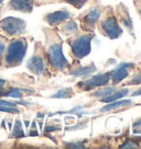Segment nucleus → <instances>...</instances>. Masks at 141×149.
Listing matches in <instances>:
<instances>
[{"instance_id": "18", "label": "nucleus", "mask_w": 141, "mask_h": 149, "mask_svg": "<svg viewBox=\"0 0 141 149\" xmlns=\"http://www.w3.org/2000/svg\"><path fill=\"white\" fill-rule=\"evenodd\" d=\"M77 31V24L74 21H70L63 26V32L65 34H72Z\"/></svg>"}, {"instance_id": "26", "label": "nucleus", "mask_w": 141, "mask_h": 149, "mask_svg": "<svg viewBox=\"0 0 141 149\" xmlns=\"http://www.w3.org/2000/svg\"><path fill=\"white\" fill-rule=\"evenodd\" d=\"M133 130H136L137 127H140V130H137V133L136 134H141V118H139V120H137L135 123H133Z\"/></svg>"}, {"instance_id": "14", "label": "nucleus", "mask_w": 141, "mask_h": 149, "mask_svg": "<svg viewBox=\"0 0 141 149\" xmlns=\"http://www.w3.org/2000/svg\"><path fill=\"white\" fill-rule=\"evenodd\" d=\"M96 70V67L94 65H90V66H86V67H80L78 69L73 70L70 74L75 77H80V76H86V74H90L92 72H94Z\"/></svg>"}, {"instance_id": "30", "label": "nucleus", "mask_w": 141, "mask_h": 149, "mask_svg": "<svg viewBox=\"0 0 141 149\" xmlns=\"http://www.w3.org/2000/svg\"><path fill=\"white\" fill-rule=\"evenodd\" d=\"M2 2H4V0H0V8H1V6H2Z\"/></svg>"}, {"instance_id": "9", "label": "nucleus", "mask_w": 141, "mask_h": 149, "mask_svg": "<svg viewBox=\"0 0 141 149\" xmlns=\"http://www.w3.org/2000/svg\"><path fill=\"white\" fill-rule=\"evenodd\" d=\"M70 12L67 11H57V12H54V13H50L47 15V21L49 22V24L51 25H54V24L61 23L63 21H65L70 18Z\"/></svg>"}, {"instance_id": "22", "label": "nucleus", "mask_w": 141, "mask_h": 149, "mask_svg": "<svg viewBox=\"0 0 141 149\" xmlns=\"http://www.w3.org/2000/svg\"><path fill=\"white\" fill-rule=\"evenodd\" d=\"M0 111L8 112V113H19V110L13 107H6V105H0Z\"/></svg>"}, {"instance_id": "15", "label": "nucleus", "mask_w": 141, "mask_h": 149, "mask_svg": "<svg viewBox=\"0 0 141 149\" xmlns=\"http://www.w3.org/2000/svg\"><path fill=\"white\" fill-rule=\"evenodd\" d=\"M72 97V90L70 88L62 89L60 91H57L55 94L52 95V98H60V99H68Z\"/></svg>"}, {"instance_id": "1", "label": "nucleus", "mask_w": 141, "mask_h": 149, "mask_svg": "<svg viewBox=\"0 0 141 149\" xmlns=\"http://www.w3.org/2000/svg\"><path fill=\"white\" fill-rule=\"evenodd\" d=\"M27 52V42L24 38H18L10 43L7 55H6V64L8 66H17L23 59Z\"/></svg>"}, {"instance_id": "16", "label": "nucleus", "mask_w": 141, "mask_h": 149, "mask_svg": "<svg viewBox=\"0 0 141 149\" xmlns=\"http://www.w3.org/2000/svg\"><path fill=\"white\" fill-rule=\"evenodd\" d=\"M119 14H120V17H121L122 22H123V24H125V26L128 28L129 31H131L132 30V21H131V19H130V17H129V14L127 13V11H120Z\"/></svg>"}, {"instance_id": "11", "label": "nucleus", "mask_w": 141, "mask_h": 149, "mask_svg": "<svg viewBox=\"0 0 141 149\" xmlns=\"http://www.w3.org/2000/svg\"><path fill=\"white\" fill-rule=\"evenodd\" d=\"M128 94V90L127 89H125V90H121V91H118V92H115L111 93V94H109V95H106V97H104L100 101L102 102H107V103H110V102H114V101H117L119 99L123 98V97H126Z\"/></svg>"}, {"instance_id": "24", "label": "nucleus", "mask_w": 141, "mask_h": 149, "mask_svg": "<svg viewBox=\"0 0 141 149\" xmlns=\"http://www.w3.org/2000/svg\"><path fill=\"white\" fill-rule=\"evenodd\" d=\"M141 84V74H136L131 79V81L129 82V84Z\"/></svg>"}, {"instance_id": "27", "label": "nucleus", "mask_w": 141, "mask_h": 149, "mask_svg": "<svg viewBox=\"0 0 141 149\" xmlns=\"http://www.w3.org/2000/svg\"><path fill=\"white\" fill-rule=\"evenodd\" d=\"M5 51V43L2 40H0V56L2 55V53Z\"/></svg>"}, {"instance_id": "3", "label": "nucleus", "mask_w": 141, "mask_h": 149, "mask_svg": "<svg viewBox=\"0 0 141 149\" xmlns=\"http://www.w3.org/2000/svg\"><path fill=\"white\" fill-rule=\"evenodd\" d=\"M49 61L57 70H63L66 66L68 65V63L66 61V58L63 55V51H62V45L61 44H55L52 45L49 49Z\"/></svg>"}, {"instance_id": "2", "label": "nucleus", "mask_w": 141, "mask_h": 149, "mask_svg": "<svg viewBox=\"0 0 141 149\" xmlns=\"http://www.w3.org/2000/svg\"><path fill=\"white\" fill-rule=\"evenodd\" d=\"M90 42H92L90 35H82L75 38L74 41H72L70 44L74 56L77 58H83L88 55L90 53Z\"/></svg>"}, {"instance_id": "20", "label": "nucleus", "mask_w": 141, "mask_h": 149, "mask_svg": "<svg viewBox=\"0 0 141 149\" xmlns=\"http://www.w3.org/2000/svg\"><path fill=\"white\" fill-rule=\"evenodd\" d=\"M5 95H7V97H10V98L19 99V98H21V97H22V93H21V91H20L19 89H11L8 93H5Z\"/></svg>"}, {"instance_id": "28", "label": "nucleus", "mask_w": 141, "mask_h": 149, "mask_svg": "<svg viewBox=\"0 0 141 149\" xmlns=\"http://www.w3.org/2000/svg\"><path fill=\"white\" fill-rule=\"evenodd\" d=\"M140 94H141V89H139L137 92L132 93V97H137V95H140Z\"/></svg>"}, {"instance_id": "23", "label": "nucleus", "mask_w": 141, "mask_h": 149, "mask_svg": "<svg viewBox=\"0 0 141 149\" xmlns=\"http://www.w3.org/2000/svg\"><path fill=\"white\" fill-rule=\"evenodd\" d=\"M17 104H18V102H10V101H7V100H0V105L17 107Z\"/></svg>"}, {"instance_id": "4", "label": "nucleus", "mask_w": 141, "mask_h": 149, "mask_svg": "<svg viewBox=\"0 0 141 149\" xmlns=\"http://www.w3.org/2000/svg\"><path fill=\"white\" fill-rule=\"evenodd\" d=\"M0 28L10 35H18L24 31L25 23L23 20L17 18H6L0 22Z\"/></svg>"}, {"instance_id": "7", "label": "nucleus", "mask_w": 141, "mask_h": 149, "mask_svg": "<svg viewBox=\"0 0 141 149\" xmlns=\"http://www.w3.org/2000/svg\"><path fill=\"white\" fill-rule=\"evenodd\" d=\"M133 67V64H120L110 72V78L114 84H118L126 79L129 74V68Z\"/></svg>"}, {"instance_id": "29", "label": "nucleus", "mask_w": 141, "mask_h": 149, "mask_svg": "<svg viewBox=\"0 0 141 149\" xmlns=\"http://www.w3.org/2000/svg\"><path fill=\"white\" fill-rule=\"evenodd\" d=\"M5 82H6V81H5V80H2V79H0V84H1V86H2V84H5Z\"/></svg>"}, {"instance_id": "5", "label": "nucleus", "mask_w": 141, "mask_h": 149, "mask_svg": "<svg viewBox=\"0 0 141 149\" xmlns=\"http://www.w3.org/2000/svg\"><path fill=\"white\" fill-rule=\"evenodd\" d=\"M102 28H103L105 34L113 40L118 38L122 33L121 28L119 26V24L114 17H109V18L105 19L102 23Z\"/></svg>"}, {"instance_id": "12", "label": "nucleus", "mask_w": 141, "mask_h": 149, "mask_svg": "<svg viewBox=\"0 0 141 149\" xmlns=\"http://www.w3.org/2000/svg\"><path fill=\"white\" fill-rule=\"evenodd\" d=\"M100 17V10L99 9H93L90 10L88 13L86 14V17L84 18V23H87L88 25H94L95 22L97 21Z\"/></svg>"}, {"instance_id": "6", "label": "nucleus", "mask_w": 141, "mask_h": 149, "mask_svg": "<svg viewBox=\"0 0 141 149\" xmlns=\"http://www.w3.org/2000/svg\"><path fill=\"white\" fill-rule=\"evenodd\" d=\"M109 80H110V74H99L92 77L90 79L78 84V87L83 90H90V89L95 88V87H100V86L107 84L109 82Z\"/></svg>"}, {"instance_id": "17", "label": "nucleus", "mask_w": 141, "mask_h": 149, "mask_svg": "<svg viewBox=\"0 0 141 149\" xmlns=\"http://www.w3.org/2000/svg\"><path fill=\"white\" fill-rule=\"evenodd\" d=\"M115 91H116V89L114 88V87H107V88L99 90L97 92H94L93 95H94V97H102V98H104V97H106V95H109V94L114 93Z\"/></svg>"}, {"instance_id": "13", "label": "nucleus", "mask_w": 141, "mask_h": 149, "mask_svg": "<svg viewBox=\"0 0 141 149\" xmlns=\"http://www.w3.org/2000/svg\"><path fill=\"white\" fill-rule=\"evenodd\" d=\"M131 101L130 100H120V101H114V102H110L108 105H106V107H104L100 109V111L102 112H106V111H110V110H114V109H117L119 107H125V105H128V104H130Z\"/></svg>"}, {"instance_id": "21", "label": "nucleus", "mask_w": 141, "mask_h": 149, "mask_svg": "<svg viewBox=\"0 0 141 149\" xmlns=\"http://www.w3.org/2000/svg\"><path fill=\"white\" fill-rule=\"evenodd\" d=\"M65 1L70 3V5H73L75 8H82L87 0H65Z\"/></svg>"}, {"instance_id": "31", "label": "nucleus", "mask_w": 141, "mask_h": 149, "mask_svg": "<svg viewBox=\"0 0 141 149\" xmlns=\"http://www.w3.org/2000/svg\"><path fill=\"white\" fill-rule=\"evenodd\" d=\"M0 90H1V84H0Z\"/></svg>"}, {"instance_id": "19", "label": "nucleus", "mask_w": 141, "mask_h": 149, "mask_svg": "<svg viewBox=\"0 0 141 149\" xmlns=\"http://www.w3.org/2000/svg\"><path fill=\"white\" fill-rule=\"evenodd\" d=\"M12 135L17 136V137H21V136L24 135L23 130H22V127H21V122L19 120L16 121V126H14V130L12 132Z\"/></svg>"}, {"instance_id": "25", "label": "nucleus", "mask_w": 141, "mask_h": 149, "mask_svg": "<svg viewBox=\"0 0 141 149\" xmlns=\"http://www.w3.org/2000/svg\"><path fill=\"white\" fill-rule=\"evenodd\" d=\"M136 147H137V145H135V143L131 141V140H128V141H126V143L121 146V148H136Z\"/></svg>"}, {"instance_id": "10", "label": "nucleus", "mask_w": 141, "mask_h": 149, "mask_svg": "<svg viewBox=\"0 0 141 149\" xmlns=\"http://www.w3.org/2000/svg\"><path fill=\"white\" fill-rule=\"evenodd\" d=\"M32 0H11V8L22 12H31L32 11Z\"/></svg>"}, {"instance_id": "8", "label": "nucleus", "mask_w": 141, "mask_h": 149, "mask_svg": "<svg viewBox=\"0 0 141 149\" xmlns=\"http://www.w3.org/2000/svg\"><path fill=\"white\" fill-rule=\"evenodd\" d=\"M28 68L32 71L33 74H41L45 71V63H44L42 57L34 56L28 61Z\"/></svg>"}]
</instances>
